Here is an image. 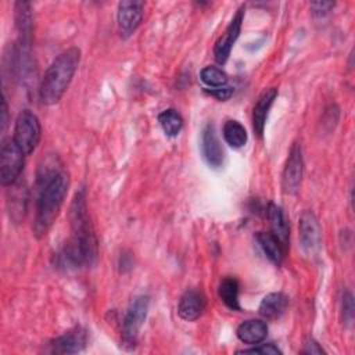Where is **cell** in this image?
Wrapping results in <instances>:
<instances>
[{"instance_id":"6da1fadb","label":"cell","mask_w":355,"mask_h":355,"mask_svg":"<svg viewBox=\"0 0 355 355\" xmlns=\"http://www.w3.org/2000/svg\"><path fill=\"white\" fill-rule=\"evenodd\" d=\"M72 236L58 254V263L64 268L90 266L98 255V244L90 222L85 190L75 194L69 209Z\"/></svg>"},{"instance_id":"7a4b0ae2","label":"cell","mask_w":355,"mask_h":355,"mask_svg":"<svg viewBox=\"0 0 355 355\" xmlns=\"http://www.w3.org/2000/svg\"><path fill=\"white\" fill-rule=\"evenodd\" d=\"M69 187V178L65 171L46 172L40 178V189L36 200L33 232L43 237L55 222Z\"/></svg>"},{"instance_id":"3957f363","label":"cell","mask_w":355,"mask_h":355,"mask_svg":"<svg viewBox=\"0 0 355 355\" xmlns=\"http://www.w3.org/2000/svg\"><path fill=\"white\" fill-rule=\"evenodd\" d=\"M79 61L80 50L71 47L50 64L39 86V98L44 105H53L61 100L78 69Z\"/></svg>"},{"instance_id":"277c9868","label":"cell","mask_w":355,"mask_h":355,"mask_svg":"<svg viewBox=\"0 0 355 355\" xmlns=\"http://www.w3.org/2000/svg\"><path fill=\"white\" fill-rule=\"evenodd\" d=\"M40 136L42 128L37 116L29 110L21 111L14 126L12 140L15 144L24 151L25 155H28L37 147Z\"/></svg>"},{"instance_id":"5b68a950","label":"cell","mask_w":355,"mask_h":355,"mask_svg":"<svg viewBox=\"0 0 355 355\" xmlns=\"http://www.w3.org/2000/svg\"><path fill=\"white\" fill-rule=\"evenodd\" d=\"M24 151L14 140L3 143L0 150V182L3 186L14 184L24 169Z\"/></svg>"},{"instance_id":"8992f818","label":"cell","mask_w":355,"mask_h":355,"mask_svg":"<svg viewBox=\"0 0 355 355\" xmlns=\"http://www.w3.org/2000/svg\"><path fill=\"white\" fill-rule=\"evenodd\" d=\"M148 297L147 295H140L136 297L123 318V323H122V340L125 343V345H135L139 331L147 318L148 313Z\"/></svg>"},{"instance_id":"52a82bcc","label":"cell","mask_w":355,"mask_h":355,"mask_svg":"<svg viewBox=\"0 0 355 355\" xmlns=\"http://www.w3.org/2000/svg\"><path fill=\"white\" fill-rule=\"evenodd\" d=\"M302 153L301 146L298 143H294L290 148L283 175H282V187L284 193L287 194H295L300 189L301 179H302Z\"/></svg>"},{"instance_id":"ba28073f","label":"cell","mask_w":355,"mask_h":355,"mask_svg":"<svg viewBox=\"0 0 355 355\" xmlns=\"http://www.w3.org/2000/svg\"><path fill=\"white\" fill-rule=\"evenodd\" d=\"M244 11H245L244 6L237 10V12L232 18L230 24L227 25V28L225 29L222 36L216 40L215 47H214V55H215V60L218 64H225L227 61L232 47L240 35L241 24L244 19Z\"/></svg>"},{"instance_id":"9c48e42d","label":"cell","mask_w":355,"mask_h":355,"mask_svg":"<svg viewBox=\"0 0 355 355\" xmlns=\"http://www.w3.org/2000/svg\"><path fill=\"white\" fill-rule=\"evenodd\" d=\"M298 230L302 250L306 254H315L316 251H319L322 243V230L313 212H302L298 223Z\"/></svg>"},{"instance_id":"30bf717a","label":"cell","mask_w":355,"mask_h":355,"mask_svg":"<svg viewBox=\"0 0 355 355\" xmlns=\"http://www.w3.org/2000/svg\"><path fill=\"white\" fill-rule=\"evenodd\" d=\"M144 14V3L137 0H125L118 4L116 19L121 31L126 35L132 33L141 22Z\"/></svg>"},{"instance_id":"8fae6325","label":"cell","mask_w":355,"mask_h":355,"mask_svg":"<svg viewBox=\"0 0 355 355\" xmlns=\"http://www.w3.org/2000/svg\"><path fill=\"white\" fill-rule=\"evenodd\" d=\"M87 334L82 327H73L50 343V351L54 354H76L86 347Z\"/></svg>"},{"instance_id":"7c38bea8","label":"cell","mask_w":355,"mask_h":355,"mask_svg":"<svg viewBox=\"0 0 355 355\" xmlns=\"http://www.w3.org/2000/svg\"><path fill=\"white\" fill-rule=\"evenodd\" d=\"M205 305H207V301L204 294L198 290L191 288V290H187L180 297L179 305H178V313L182 319L187 322H193L202 315Z\"/></svg>"},{"instance_id":"4fadbf2b","label":"cell","mask_w":355,"mask_h":355,"mask_svg":"<svg viewBox=\"0 0 355 355\" xmlns=\"http://www.w3.org/2000/svg\"><path fill=\"white\" fill-rule=\"evenodd\" d=\"M201 150L205 161L212 168H219L223 164V150L220 147L215 126L212 123H208L202 130Z\"/></svg>"},{"instance_id":"5bb4252c","label":"cell","mask_w":355,"mask_h":355,"mask_svg":"<svg viewBox=\"0 0 355 355\" xmlns=\"http://www.w3.org/2000/svg\"><path fill=\"white\" fill-rule=\"evenodd\" d=\"M277 97V90L275 87L266 89L262 92V94L258 97L255 105H254V111H252V126L255 133L262 137L263 135V129H265V123H266V118L269 114V110L275 101V98Z\"/></svg>"},{"instance_id":"9a60e30c","label":"cell","mask_w":355,"mask_h":355,"mask_svg":"<svg viewBox=\"0 0 355 355\" xmlns=\"http://www.w3.org/2000/svg\"><path fill=\"white\" fill-rule=\"evenodd\" d=\"M237 337L241 343L255 345L263 341L268 336V324L261 319H250L237 327Z\"/></svg>"},{"instance_id":"2e32d148","label":"cell","mask_w":355,"mask_h":355,"mask_svg":"<svg viewBox=\"0 0 355 355\" xmlns=\"http://www.w3.org/2000/svg\"><path fill=\"white\" fill-rule=\"evenodd\" d=\"M288 306V298L283 293H270L263 297L259 304V313L262 318L273 320L279 319Z\"/></svg>"},{"instance_id":"e0dca14e","label":"cell","mask_w":355,"mask_h":355,"mask_svg":"<svg viewBox=\"0 0 355 355\" xmlns=\"http://www.w3.org/2000/svg\"><path fill=\"white\" fill-rule=\"evenodd\" d=\"M257 241L269 261H272L275 265L282 263L286 254V248L272 232H258Z\"/></svg>"},{"instance_id":"ac0fdd59","label":"cell","mask_w":355,"mask_h":355,"mask_svg":"<svg viewBox=\"0 0 355 355\" xmlns=\"http://www.w3.org/2000/svg\"><path fill=\"white\" fill-rule=\"evenodd\" d=\"M15 21L19 31V44L22 47L29 46L32 37V15L29 3L18 1L15 4Z\"/></svg>"},{"instance_id":"d6986e66","label":"cell","mask_w":355,"mask_h":355,"mask_svg":"<svg viewBox=\"0 0 355 355\" xmlns=\"http://www.w3.org/2000/svg\"><path fill=\"white\" fill-rule=\"evenodd\" d=\"M266 215L270 223V229L272 233L279 239V241L283 244L284 248H287L288 244V223L287 219L282 211L280 207H277L276 204H269L268 209H266Z\"/></svg>"},{"instance_id":"ffe728a7","label":"cell","mask_w":355,"mask_h":355,"mask_svg":"<svg viewBox=\"0 0 355 355\" xmlns=\"http://www.w3.org/2000/svg\"><path fill=\"white\" fill-rule=\"evenodd\" d=\"M219 297L223 301V304L233 309L240 311L239 304V283L234 277H225L219 284Z\"/></svg>"},{"instance_id":"44dd1931","label":"cell","mask_w":355,"mask_h":355,"mask_svg":"<svg viewBox=\"0 0 355 355\" xmlns=\"http://www.w3.org/2000/svg\"><path fill=\"white\" fill-rule=\"evenodd\" d=\"M223 139L234 148H240L247 143V130L239 121H227L223 125Z\"/></svg>"},{"instance_id":"7402d4cb","label":"cell","mask_w":355,"mask_h":355,"mask_svg":"<svg viewBox=\"0 0 355 355\" xmlns=\"http://www.w3.org/2000/svg\"><path fill=\"white\" fill-rule=\"evenodd\" d=\"M158 122L166 136H176L183 128V118L176 110L168 108L158 115Z\"/></svg>"},{"instance_id":"603a6c76","label":"cell","mask_w":355,"mask_h":355,"mask_svg":"<svg viewBox=\"0 0 355 355\" xmlns=\"http://www.w3.org/2000/svg\"><path fill=\"white\" fill-rule=\"evenodd\" d=\"M12 191L11 197L8 200L10 204V214L11 218L15 220H19L25 215V204H26V190L25 187L21 190V186H17V182L11 184Z\"/></svg>"},{"instance_id":"cb8c5ba5","label":"cell","mask_w":355,"mask_h":355,"mask_svg":"<svg viewBox=\"0 0 355 355\" xmlns=\"http://www.w3.org/2000/svg\"><path fill=\"white\" fill-rule=\"evenodd\" d=\"M201 80L211 87H223L227 83V75L216 67H205L201 71Z\"/></svg>"},{"instance_id":"d4e9b609","label":"cell","mask_w":355,"mask_h":355,"mask_svg":"<svg viewBox=\"0 0 355 355\" xmlns=\"http://www.w3.org/2000/svg\"><path fill=\"white\" fill-rule=\"evenodd\" d=\"M343 316L347 324H352L354 320V297L349 291L343 294Z\"/></svg>"},{"instance_id":"484cf974","label":"cell","mask_w":355,"mask_h":355,"mask_svg":"<svg viewBox=\"0 0 355 355\" xmlns=\"http://www.w3.org/2000/svg\"><path fill=\"white\" fill-rule=\"evenodd\" d=\"M239 352H240V354H261V355H266V354H270V355L282 354V351H280L277 347H275L273 344H263V345H259V347L241 349V351H239Z\"/></svg>"},{"instance_id":"4316f807","label":"cell","mask_w":355,"mask_h":355,"mask_svg":"<svg viewBox=\"0 0 355 355\" xmlns=\"http://www.w3.org/2000/svg\"><path fill=\"white\" fill-rule=\"evenodd\" d=\"M334 7V3L331 1H316L311 3V8L315 15H324Z\"/></svg>"},{"instance_id":"83f0119b","label":"cell","mask_w":355,"mask_h":355,"mask_svg":"<svg viewBox=\"0 0 355 355\" xmlns=\"http://www.w3.org/2000/svg\"><path fill=\"white\" fill-rule=\"evenodd\" d=\"M209 93L212 96H215L218 100H226L232 96V89L230 87H215V89H211Z\"/></svg>"},{"instance_id":"f1b7e54d","label":"cell","mask_w":355,"mask_h":355,"mask_svg":"<svg viewBox=\"0 0 355 355\" xmlns=\"http://www.w3.org/2000/svg\"><path fill=\"white\" fill-rule=\"evenodd\" d=\"M304 352H306V354H322V352H323V349L318 345V343H316V341L311 340L308 344H305V349H304Z\"/></svg>"},{"instance_id":"f546056e","label":"cell","mask_w":355,"mask_h":355,"mask_svg":"<svg viewBox=\"0 0 355 355\" xmlns=\"http://www.w3.org/2000/svg\"><path fill=\"white\" fill-rule=\"evenodd\" d=\"M1 130L4 132L6 126H7V103H6V97H3V104H1Z\"/></svg>"}]
</instances>
